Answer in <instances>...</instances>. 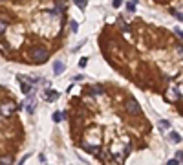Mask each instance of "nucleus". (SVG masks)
<instances>
[{"mask_svg":"<svg viewBox=\"0 0 183 165\" xmlns=\"http://www.w3.org/2000/svg\"><path fill=\"white\" fill-rule=\"evenodd\" d=\"M92 94H103V90H101L99 86H93V88H92Z\"/></svg>","mask_w":183,"mask_h":165,"instance_id":"14","label":"nucleus"},{"mask_svg":"<svg viewBox=\"0 0 183 165\" xmlns=\"http://www.w3.org/2000/svg\"><path fill=\"white\" fill-rule=\"evenodd\" d=\"M178 163H179V161H178L176 158H174V160H168V161H167V165H178Z\"/></svg>","mask_w":183,"mask_h":165,"instance_id":"17","label":"nucleus"},{"mask_svg":"<svg viewBox=\"0 0 183 165\" xmlns=\"http://www.w3.org/2000/svg\"><path fill=\"white\" fill-rule=\"evenodd\" d=\"M79 66H81V68H84V66H86V59H81V61H79Z\"/></svg>","mask_w":183,"mask_h":165,"instance_id":"21","label":"nucleus"},{"mask_svg":"<svg viewBox=\"0 0 183 165\" xmlns=\"http://www.w3.org/2000/svg\"><path fill=\"white\" fill-rule=\"evenodd\" d=\"M20 90H22L24 94H29V92H31V84H29V83H22V86H20Z\"/></svg>","mask_w":183,"mask_h":165,"instance_id":"6","label":"nucleus"},{"mask_svg":"<svg viewBox=\"0 0 183 165\" xmlns=\"http://www.w3.org/2000/svg\"><path fill=\"white\" fill-rule=\"evenodd\" d=\"M126 112L130 114V116H137L139 114V105H137V101L136 99H130V101H126Z\"/></svg>","mask_w":183,"mask_h":165,"instance_id":"3","label":"nucleus"},{"mask_svg":"<svg viewBox=\"0 0 183 165\" xmlns=\"http://www.w3.org/2000/svg\"><path fill=\"white\" fill-rule=\"evenodd\" d=\"M0 2H4V0H0Z\"/></svg>","mask_w":183,"mask_h":165,"instance_id":"24","label":"nucleus"},{"mask_svg":"<svg viewBox=\"0 0 183 165\" xmlns=\"http://www.w3.org/2000/svg\"><path fill=\"white\" fill-rule=\"evenodd\" d=\"M159 127H161V128H168V127H170V123L163 119V121H159Z\"/></svg>","mask_w":183,"mask_h":165,"instance_id":"13","label":"nucleus"},{"mask_svg":"<svg viewBox=\"0 0 183 165\" xmlns=\"http://www.w3.org/2000/svg\"><path fill=\"white\" fill-rule=\"evenodd\" d=\"M179 51H181V55H183V48H181V50H179Z\"/></svg>","mask_w":183,"mask_h":165,"instance_id":"23","label":"nucleus"},{"mask_svg":"<svg viewBox=\"0 0 183 165\" xmlns=\"http://www.w3.org/2000/svg\"><path fill=\"white\" fill-rule=\"evenodd\" d=\"M126 9H128V11H134V9H136L134 2H130V4H126Z\"/></svg>","mask_w":183,"mask_h":165,"instance_id":"15","label":"nucleus"},{"mask_svg":"<svg viewBox=\"0 0 183 165\" xmlns=\"http://www.w3.org/2000/svg\"><path fill=\"white\" fill-rule=\"evenodd\" d=\"M17 112V105L13 101H2L0 103V114L2 116H11Z\"/></svg>","mask_w":183,"mask_h":165,"instance_id":"2","label":"nucleus"},{"mask_svg":"<svg viewBox=\"0 0 183 165\" xmlns=\"http://www.w3.org/2000/svg\"><path fill=\"white\" fill-rule=\"evenodd\" d=\"M82 147H84L86 150H88V152H92V154H95V152H97V147H90V145H88V143H84V145H82Z\"/></svg>","mask_w":183,"mask_h":165,"instance_id":"8","label":"nucleus"},{"mask_svg":"<svg viewBox=\"0 0 183 165\" xmlns=\"http://www.w3.org/2000/svg\"><path fill=\"white\" fill-rule=\"evenodd\" d=\"M0 165H13L11 156H0Z\"/></svg>","mask_w":183,"mask_h":165,"instance_id":"5","label":"nucleus"},{"mask_svg":"<svg viewBox=\"0 0 183 165\" xmlns=\"http://www.w3.org/2000/svg\"><path fill=\"white\" fill-rule=\"evenodd\" d=\"M176 33H178V35H179V37L183 39V31H181V29H176Z\"/></svg>","mask_w":183,"mask_h":165,"instance_id":"22","label":"nucleus"},{"mask_svg":"<svg viewBox=\"0 0 183 165\" xmlns=\"http://www.w3.org/2000/svg\"><path fill=\"white\" fill-rule=\"evenodd\" d=\"M6 28H7V24L0 20V35H4V33H6Z\"/></svg>","mask_w":183,"mask_h":165,"instance_id":"10","label":"nucleus"},{"mask_svg":"<svg viewBox=\"0 0 183 165\" xmlns=\"http://www.w3.org/2000/svg\"><path fill=\"white\" fill-rule=\"evenodd\" d=\"M170 138H172V139H174V141H179V136L176 134V132H172V134H170Z\"/></svg>","mask_w":183,"mask_h":165,"instance_id":"18","label":"nucleus"},{"mask_svg":"<svg viewBox=\"0 0 183 165\" xmlns=\"http://www.w3.org/2000/svg\"><path fill=\"white\" fill-rule=\"evenodd\" d=\"M62 117H64V114H61V112H55V114H53V121H55V123H59Z\"/></svg>","mask_w":183,"mask_h":165,"instance_id":"9","label":"nucleus"},{"mask_svg":"<svg viewBox=\"0 0 183 165\" xmlns=\"http://www.w3.org/2000/svg\"><path fill=\"white\" fill-rule=\"evenodd\" d=\"M172 15H174L176 18H179V20H183V13H179V11H176V9H172Z\"/></svg>","mask_w":183,"mask_h":165,"instance_id":"12","label":"nucleus"},{"mask_svg":"<svg viewBox=\"0 0 183 165\" xmlns=\"http://www.w3.org/2000/svg\"><path fill=\"white\" fill-rule=\"evenodd\" d=\"M48 57H50V51H48L46 48L39 46V48L33 50V61H35V62H46Z\"/></svg>","mask_w":183,"mask_h":165,"instance_id":"1","label":"nucleus"},{"mask_svg":"<svg viewBox=\"0 0 183 165\" xmlns=\"http://www.w3.org/2000/svg\"><path fill=\"white\" fill-rule=\"evenodd\" d=\"M77 28H79V24H77V22L73 20V22H71V29H73V31H77Z\"/></svg>","mask_w":183,"mask_h":165,"instance_id":"20","label":"nucleus"},{"mask_svg":"<svg viewBox=\"0 0 183 165\" xmlns=\"http://www.w3.org/2000/svg\"><path fill=\"white\" fill-rule=\"evenodd\" d=\"M59 97V94L57 92H51V90H48V99H57Z\"/></svg>","mask_w":183,"mask_h":165,"instance_id":"11","label":"nucleus"},{"mask_svg":"<svg viewBox=\"0 0 183 165\" xmlns=\"http://www.w3.org/2000/svg\"><path fill=\"white\" fill-rule=\"evenodd\" d=\"M53 70H55L57 75H61V73L64 72V64H62L61 61H55V62H53Z\"/></svg>","mask_w":183,"mask_h":165,"instance_id":"4","label":"nucleus"},{"mask_svg":"<svg viewBox=\"0 0 183 165\" xmlns=\"http://www.w3.org/2000/svg\"><path fill=\"white\" fill-rule=\"evenodd\" d=\"M123 4V0H114V7H119Z\"/></svg>","mask_w":183,"mask_h":165,"instance_id":"19","label":"nucleus"},{"mask_svg":"<svg viewBox=\"0 0 183 165\" xmlns=\"http://www.w3.org/2000/svg\"><path fill=\"white\" fill-rule=\"evenodd\" d=\"M176 160H178V161H183V152H181V150L176 154Z\"/></svg>","mask_w":183,"mask_h":165,"instance_id":"16","label":"nucleus"},{"mask_svg":"<svg viewBox=\"0 0 183 165\" xmlns=\"http://www.w3.org/2000/svg\"><path fill=\"white\" fill-rule=\"evenodd\" d=\"M73 2H75V6H77V7L84 9V7H86V4H88V0H73Z\"/></svg>","mask_w":183,"mask_h":165,"instance_id":"7","label":"nucleus"}]
</instances>
